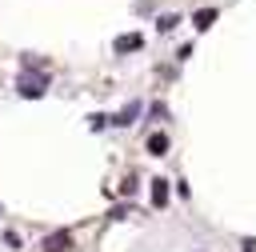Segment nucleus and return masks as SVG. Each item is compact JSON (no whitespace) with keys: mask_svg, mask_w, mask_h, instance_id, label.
I'll return each instance as SVG.
<instances>
[{"mask_svg":"<svg viewBox=\"0 0 256 252\" xmlns=\"http://www.w3.org/2000/svg\"><path fill=\"white\" fill-rule=\"evenodd\" d=\"M40 248H44V252H68V248H72V232H64V228H60V232L44 236V244H40Z\"/></svg>","mask_w":256,"mask_h":252,"instance_id":"nucleus-1","label":"nucleus"},{"mask_svg":"<svg viewBox=\"0 0 256 252\" xmlns=\"http://www.w3.org/2000/svg\"><path fill=\"white\" fill-rule=\"evenodd\" d=\"M44 84H48L44 76H28L24 72L20 76V96H44Z\"/></svg>","mask_w":256,"mask_h":252,"instance_id":"nucleus-2","label":"nucleus"},{"mask_svg":"<svg viewBox=\"0 0 256 252\" xmlns=\"http://www.w3.org/2000/svg\"><path fill=\"white\" fill-rule=\"evenodd\" d=\"M136 116H140V100H132V104H124V108H120V116H116L112 124H120V128H128V124H136Z\"/></svg>","mask_w":256,"mask_h":252,"instance_id":"nucleus-3","label":"nucleus"},{"mask_svg":"<svg viewBox=\"0 0 256 252\" xmlns=\"http://www.w3.org/2000/svg\"><path fill=\"white\" fill-rule=\"evenodd\" d=\"M148 152H152V156H164V152H168V136H164V132H152V136H148Z\"/></svg>","mask_w":256,"mask_h":252,"instance_id":"nucleus-4","label":"nucleus"},{"mask_svg":"<svg viewBox=\"0 0 256 252\" xmlns=\"http://www.w3.org/2000/svg\"><path fill=\"white\" fill-rule=\"evenodd\" d=\"M152 204H156V208L168 204V180H152Z\"/></svg>","mask_w":256,"mask_h":252,"instance_id":"nucleus-5","label":"nucleus"},{"mask_svg":"<svg viewBox=\"0 0 256 252\" xmlns=\"http://www.w3.org/2000/svg\"><path fill=\"white\" fill-rule=\"evenodd\" d=\"M212 20H216V8H200V12H196V20H192V24H196V28H208V24H212Z\"/></svg>","mask_w":256,"mask_h":252,"instance_id":"nucleus-6","label":"nucleus"},{"mask_svg":"<svg viewBox=\"0 0 256 252\" xmlns=\"http://www.w3.org/2000/svg\"><path fill=\"white\" fill-rule=\"evenodd\" d=\"M176 24H180V16H172V12H168V16H160V20H156V28H160V32H172V28H176Z\"/></svg>","mask_w":256,"mask_h":252,"instance_id":"nucleus-7","label":"nucleus"},{"mask_svg":"<svg viewBox=\"0 0 256 252\" xmlns=\"http://www.w3.org/2000/svg\"><path fill=\"white\" fill-rule=\"evenodd\" d=\"M128 48H140V36H120L116 40V52H128Z\"/></svg>","mask_w":256,"mask_h":252,"instance_id":"nucleus-8","label":"nucleus"}]
</instances>
